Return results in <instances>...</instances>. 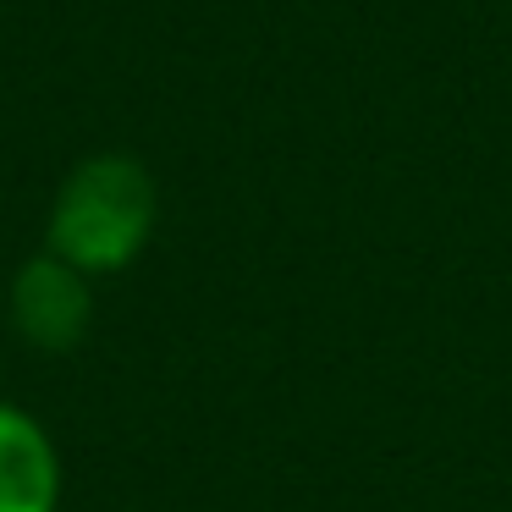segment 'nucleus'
<instances>
[{"instance_id":"obj_1","label":"nucleus","mask_w":512,"mask_h":512,"mask_svg":"<svg viewBox=\"0 0 512 512\" xmlns=\"http://www.w3.org/2000/svg\"><path fill=\"white\" fill-rule=\"evenodd\" d=\"M155 232V182L127 155H94L61 182L50 210V254L83 276L133 265Z\"/></svg>"},{"instance_id":"obj_2","label":"nucleus","mask_w":512,"mask_h":512,"mask_svg":"<svg viewBox=\"0 0 512 512\" xmlns=\"http://www.w3.org/2000/svg\"><path fill=\"white\" fill-rule=\"evenodd\" d=\"M89 314H94L89 276L72 270L67 259L39 254V259H28V265L17 270V281H12V320H17V331H23L34 347H45V353L78 347L83 331H89Z\"/></svg>"},{"instance_id":"obj_3","label":"nucleus","mask_w":512,"mask_h":512,"mask_svg":"<svg viewBox=\"0 0 512 512\" xmlns=\"http://www.w3.org/2000/svg\"><path fill=\"white\" fill-rule=\"evenodd\" d=\"M61 463L34 413L0 402V512H56Z\"/></svg>"}]
</instances>
